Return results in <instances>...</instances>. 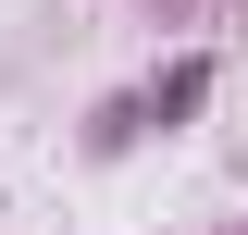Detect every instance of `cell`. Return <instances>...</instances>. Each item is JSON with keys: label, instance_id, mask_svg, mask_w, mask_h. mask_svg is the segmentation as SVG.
<instances>
[{"label": "cell", "instance_id": "1", "mask_svg": "<svg viewBox=\"0 0 248 235\" xmlns=\"http://www.w3.org/2000/svg\"><path fill=\"white\" fill-rule=\"evenodd\" d=\"M199 99H211V62H174V74H161V99H149V112H199Z\"/></svg>", "mask_w": 248, "mask_h": 235}]
</instances>
